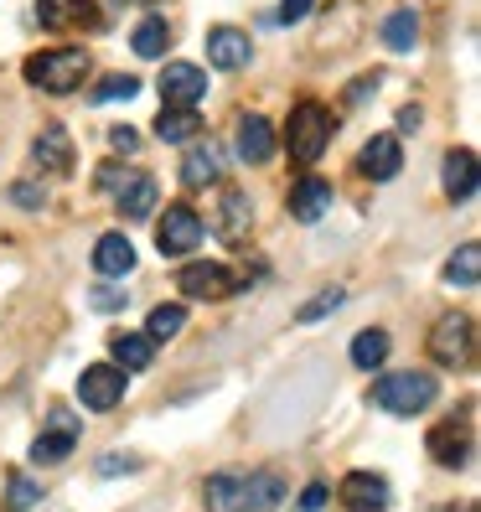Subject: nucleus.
<instances>
[{
  "label": "nucleus",
  "instance_id": "obj_15",
  "mask_svg": "<svg viewBox=\"0 0 481 512\" xmlns=\"http://www.w3.org/2000/svg\"><path fill=\"white\" fill-rule=\"evenodd\" d=\"M32 156H37L42 171L68 176V171H73V140H68V130H63V125H47V130L32 140Z\"/></svg>",
  "mask_w": 481,
  "mask_h": 512
},
{
  "label": "nucleus",
  "instance_id": "obj_35",
  "mask_svg": "<svg viewBox=\"0 0 481 512\" xmlns=\"http://www.w3.org/2000/svg\"><path fill=\"white\" fill-rule=\"evenodd\" d=\"M88 300H94V306H99V311H119V306H125V300H130V295H125V290H114V285H99V290H94V295H88Z\"/></svg>",
  "mask_w": 481,
  "mask_h": 512
},
{
  "label": "nucleus",
  "instance_id": "obj_33",
  "mask_svg": "<svg viewBox=\"0 0 481 512\" xmlns=\"http://www.w3.org/2000/svg\"><path fill=\"white\" fill-rule=\"evenodd\" d=\"M337 306H342V290H321L316 300H306V306H300L295 321H306V326H311V321H321L326 311H337Z\"/></svg>",
  "mask_w": 481,
  "mask_h": 512
},
{
  "label": "nucleus",
  "instance_id": "obj_17",
  "mask_svg": "<svg viewBox=\"0 0 481 512\" xmlns=\"http://www.w3.org/2000/svg\"><path fill=\"white\" fill-rule=\"evenodd\" d=\"M202 497H207V512H249V481L233 471H218V476H207Z\"/></svg>",
  "mask_w": 481,
  "mask_h": 512
},
{
  "label": "nucleus",
  "instance_id": "obj_6",
  "mask_svg": "<svg viewBox=\"0 0 481 512\" xmlns=\"http://www.w3.org/2000/svg\"><path fill=\"white\" fill-rule=\"evenodd\" d=\"M119 399H125V368H114V363L83 368V378H78V404H83V409L109 414Z\"/></svg>",
  "mask_w": 481,
  "mask_h": 512
},
{
  "label": "nucleus",
  "instance_id": "obj_36",
  "mask_svg": "<svg viewBox=\"0 0 481 512\" xmlns=\"http://www.w3.org/2000/svg\"><path fill=\"white\" fill-rule=\"evenodd\" d=\"M326 497H332V492H326V481H311V487L300 492V507H306V512H321V507H326Z\"/></svg>",
  "mask_w": 481,
  "mask_h": 512
},
{
  "label": "nucleus",
  "instance_id": "obj_18",
  "mask_svg": "<svg viewBox=\"0 0 481 512\" xmlns=\"http://www.w3.org/2000/svg\"><path fill=\"white\" fill-rule=\"evenodd\" d=\"M342 502H347L352 512H383V507H388V481L373 476V471H352V476L342 481Z\"/></svg>",
  "mask_w": 481,
  "mask_h": 512
},
{
  "label": "nucleus",
  "instance_id": "obj_14",
  "mask_svg": "<svg viewBox=\"0 0 481 512\" xmlns=\"http://www.w3.org/2000/svg\"><path fill=\"white\" fill-rule=\"evenodd\" d=\"M37 16H42V26H52V32H78V26L99 21L94 0H37Z\"/></svg>",
  "mask_w": 481,
  "mask_h": 512
},
{
  "label": "nucleus",
  "instance_id": "obj_20",
  "mask_svg": "<svg viewBox=\"0 0 481 512\" xmlns=\"http://www.w3.org/2000/svg\"><path fill=\"white\" fill-rule=\"evenodd\" d=\"M94 269H99V275H109V280L130 275V269H135V244H130L125 233H104L99 244H94Z\"/></svg>",
  "mask_w": 481,
  "mask_h": 512
},
{
  "label": "nucleus",
  "instance_id": "obj_9",
  "mask_svg": "<svg viewBox=\"0 0 481 512\" xmlns=\"http://www.w3.org/2000/svg\"><path fill=\"white\" fill-rule=\"evenodd\" d=\"M114 207H119V218H125V223L150 218V213H156V176H150V171H130V176H119Z\"/></svg>",
  "mask_w": 481,
  "mask_h": 512
},
{
  "label": "nucleus",
  "instance_id": "obj_2",
  "mask_svg": "<svg viewBox=\"0 0 481 512\" xmlns=\"http://www.w3.org/2000/svg\"><path fill=\"white\" fill-rule=\"evenodd\" d=\"M332 114H326L321 104H300L295 114H290V125H285V140H290V161L295 166H316L321 161V150H326V140H332Z\"/></svg>",
  "mask_w": 481,
  "mask_h": 512
},
{
  "label": "nucleus",
  "instance_id": "obj_8",
  "mask_svg": "<svg viewBox=\"0 0 481 512\" xmlns=\"http://www.w3.org/2000/svg\"><path fill=\"white\" fill-rule=\"evenodd\" d=\"M176 285H182V295H187V300H223V295H233V290H238L233 269H228V264H207V259L187 264L182 275H176Z\"/></svg>",
  "mask_w": 481,
  "mask_h": 512
},
{
  "label": "nucleus",
  "instance_id": "obj_37",
  "mask_svg": "<svg viewBox=\"0 0 481 512\" xmlns=\"http://www.w3.org/2000/svg\"><path fill=\"white\" fill-rule=\"evenodd\" d=\"M11 202H16V207H42V192H37L32 182H16V187H11Z\"/></svg>",
  "mask_w": 481,
  "mask_h": 512
},
{
  "label": "nucleus",
  "instance_id": "obj_27",
  "mask_svg": "<svg viewBox=\"0 0 481 512\" xmlns=\"http://www.w3.org/2000/svg\"><path fill=\"white\" fill-rule=\"evenodd\" d=\"M130 47H135V57H166V47H171V26H166L161 16H145L135 32H130Z\"/></svg>",
  "mask_w": 481,
  "mask_h": 512
},
{
  "label": "nucleus",
  "instance_id": "obj_11",
  "mask_svg": "<svg viewBox=\"0 0 481 512\" xmlns=\"http://www.w3.org/2000/svg\"><path fill=\"white\" fill-rule=\"evenodd\" d=\"M249 57H254V42L249 32H233V26H213L207 32V63L233 73V68H249Z\"/></svg>",
  "mask_w": 481,
  "mask_h": 512
},
{
  "label": "nucleus",
  "instance_id": "obj_22",
  "mask_svg": "<svg viewBox=\"0 0 481 512\" xmlns=\"http://www.w3.org/2000/svg\"><path fill=\"white\" fill-rule=\"evenodd\" d=\"M414 42H419V16H414V6H394L383 16V47L388 52H414Z\"/></svg>",
  "mask_w": 481,
  "mask_h": 512
},
{
  "label": "nucleus",
  "instance_id": "obj_5",
  "mask_svg": "<svg viewBox=\"0 0 481 512\" xmlns=\"http://www.w3.org/2000/svg\"><path fill=\"white\" fill-rule=\"evenodd\" d=\"M78 414L73 409H52V419H47V430L32 440V461L37 466H57V461H68L73 456V445H78Z\"/></svg>",
  "mask_w": 481,
  "mask_h": 512
},
{
  "label": "nucleus",
  "instance_id": "obj_4",
  "mask_svg": "<svg viewBox=\"0 0 481 512\" xmlns=\"http://www.w3.org/2000/svg\"><path fill=\"white\" fill-rule=\"evenodd\" d=\"M430 357L440 368H476V321L471 316H440L430 331Z\"/></svg>",
  "mask_w": 481,
  "mask_h": 512
},
{
  "label": "nucleus",
  "instance_id": "obj_26",
  "mask_svg": "<svg viewBox=\"0 0 481 512\" xmlns=\"http://www.w3.org/2000/svg\"><path fill=\"white\" fill-rule=\"evenodd\" d=\"M156 135L166 140V145H182V140H197L202 135V114H192V109H166V114H156Z\"/></svg>",
  "mask_w": 481,
  "mask_h": 512
},
{
  "label": "nucleus",
  "instance_id": "obj_7",
  "mask_svg": "<svg viewBox=\"0 0 481 512\" xmlns=\"http://www.w3.org/2000/svg\"><path fill=\"white\" fill-rule=\"evenodd\" d=\"M202 244V218L192 213V207H166V218H161V228H156V249L166 254V259H182V254H192Z\"/></svg>",
  "mask_w": 481,
  "mask_h": 512
},
{
  "label": "nucleus",
  "instance_id": "obj_10",
  "mask_svg": "<svg viewBox=\"0 0 481 512\" xmlns=\"http://www.w3.org/2000/svg\"><path fill=\"white\" fill-rule=\"evenodd\" d=\"M285 207H290L295 223L326 218V213H332V182H321V176H300V182L290 187V197H285Z\"/></svg>",
  "mask_w": 481,
  "mask_h": 512
},
{
  "label": "nucleus",
  "instance_id": "obj_40",
  "mask_svg": "<svg viewBox=\"0 0 481 512\" xmlns=\"http://www.w3.org/2000/svg\"><path fill=\"white\" fill-rule=\"evenodd\" d=\"M419 125H425V114H419L414 104H404V109H399V130L409 135V130H419Z\"/></svg>",
  "mask_w": 481,
  "mask_h": 512
},
{
  "label": "nucleus",
  "instance_id": "obj_24",
  "mask_svg": "<svg viewBox=\"0 0 481 512\" xmlns=\"http://www.w3.org/2000/svg\"><path fill=\"white\" fill-rule=\"evenodd\" d=\"M114 357L125 363V373H145L150 363H156V342H150L145 331H119V337H114Z\"/></svg>",
  "mask_w": 481,
  "mask_h": 512
},
{
  "label": "nucleus",
  "instance_id": "obj_21",
  "mask_svg": "<svg viewBox=\"0 0 481 512\" xmlns=\"http://www.w3.org/2000/svg\"><path fill=\"white\" fill-rule=\"evenodd\" d=\"M445 192L456 202H471L476 197V150H450L445 156Z\"/></svg>",
  "mask_w": 481,
  "mask_h": 512
},
{
  "label": "nucleus",
  "instance_id": "obj_29",
  "mask_svg": "<svg viewBox=\"0 0 481 512\" xmlns=\"http://www.w3.org/2000/svg\"><path fill=\"white\" fill-rule=\"evenodd\" d=\"M383 357H388V331L368 326V331H357V337H352V363L357 368H378Z\"/></svg>",
  "mask_w": 481,
  "mask_h": 512
},
{
  "label": "nucleus",
  "instance_id": "obj_1",
  "mask_svg": "<svg viewBox=\"0 0 481 512\" xmlns=\"http://www.w3.org/2000/svg\"><path fill=\"white\" fill-rule=\"evenodd\" d=\"M88 78V52L83 47H52L26 57V83L47 88V94H73V88Z\"/></svg>",
  "mask_w": 481,
  "mask_h": 512
},
{
  "label": "nucleus",
  "instance_id": "obj_30",
  "mask_svg": "<svg viewBox=\"0 0 481 512\" xmlns=\"http://www.w3.org/2000/svg\"><path fill=\"white\" fill-rule=\"evenodd\" d=\"M182 326H187V306H176V300H171V306H156V311H150L145 337H150V342H171Z\"/></svg>",
  "mask_w": 481,
  "mask_h": 512
},
{
  "label": "nucleus",
  "instance_id": "obj_38",
  "mask_svg": "<svg viewBox=\"0 0 481 512\" xmlns=\"http://www.w3.org/2000/svg\"><path fill=\"white\" fill-rule=\"evenodd\" d=\"M109 145H114V150H135V145H140V135H135L130 125H114V130H109Z\"/></svg>",
  "mask_w": 481,
  "mask_h": 512
},
{
  "label": "nucleus",
  "instance_id": "obj_16",
  "mask_svg": "<svg viewBox=\"0 0 481 512\" xmlns=\"http://www.w3.org/2000/svg\"><path fill=\"white\" fill-rule=\"evenodd\" d=\"M357 166H363V176H373V182H394L404 156H399V140L394 135H373L363 145V156H357Z\"/></svg>",
  "mask_w": 481,
  "mask_h": 512
},
{
  "label": "nucleus",
  "instance_id": "obj_19",
  "mask_svg": "<svg viewBox=\"0 0 481 512\" xmlns=\"http://www.w3.org/2000/svg\"><path fill=\"white\" fill-rule=\"evenodd\" d=\"M238 156L254 161V166L275 156V125H269L264 114H244V119H238Z\"/></svg>",
  "mask_w": 481,
  "mask_h": 512
},
{
  "label": "nucleus",
  "instance_id": "obj_31",
  "mask_svg": "<svg viewBox=\"0 0 481 512\" xmlns=\"http://www.w3.org/2000/svg\"><path fill=\"white\" fill-rule=\"evenodd\" d=\"M244 481H249V512H269V507L285 497V487H280L275 471H254V476H244Z\"/></svg>",
  "mask_w": 481,
  "mask_h": 512
},
{
  "label": "nucleus",
  "instance_id": "obj_34",
  "mask_svg": "<svg viewBox=\"0 0 481 512\" xmlns=\"http://www.w3.org/2000/svg\"><path fill=\"white\" fill-rule=\"evenodd\" d=\"M135 94H140V83L130 73H114V78L99 83V99H135Z\"/></svg>",
  "mask_w": 481,
  "mask_h": 512
},
{
  "label": "nucleus",
  "instance_id": "obj_39",
  "mask_svg": "<svg viewBox=\"0 0 481 512\" xmlns=\"http://www.w3.org/2000/svg\"><path fill=\"white\" fill-rule=\"evenodd\" d=\"M306 11H311V0H280V21H285V26H290V21H300Z\"/></svg>",
  "mask_w": 481,
  "mask_h": 512
},
{
  "label": "nucleus",
  "instance_id": "obj_23",
  "mask_svg": "<svg viewBox=\"0 0 481 512\" xmlns=\"http://www.w3.org/2000/svg\"><path fill=\"white\" fill-rule=\"evenodd\" d=\"M430 456H435L440 466H466V461H471V435L456 430V425L430 430Z\"/></svg>",
  "mask_w": 481,
  "mask_h": 512
},
{
  "label": "nucleus",
  "instance_id": "obj_32",
  "mask_svg": "<svg viewBox=\"0 0 481 512\" xmlns=\"http://www.w3.org/2000/svg\"><path fill=\"white\" fill-rule=\"evenodd\" d=\"M42 502V487L32 476H11L6 481V512H26V507H37Z\"/></svg>",
  "mask_w": 481,
  "mask_h": 512
},
{
  "label": "nucleus",
  "instance_id": "obj_3",
  "mask_svg": "<svg viewBox=\"0 0 481 512\" xmlns=\"http://www.w3.org/2000/svg\"><path fill=\"white\" fill-rule=\"evenodd\" d=\"M373 404L388 414H425L435 404V378L430 373H388L373 388Z\"/></svg>",
  "mask_w": 481,
  "mask_h": 512
},
{
  "label": "nucleus",
  "instance_id": "obj_13",
  "mask_svg": "<svg viewBox=\"0 0 481 512\" xmlns=\"http://www.w3.org/2000/svg\"><path fill=\"white\" fill-rule=\"evenodd\" d=\"M161 94H166V104L192 109V104L207 94V73H202L197 63H166V73H161Z\"/></svg>",
  "mask_w": 481,
  "mask_h": 512
},
{
  "label": "nucleus",
  "instance_id": "obj_12",
  "mask_svg": "<svg viewBox=\"0 0 481 512\" xmlns=\"http://www.w3.org/2000/svg\"><path fill=\"white\" fill-rule=\"evenodd\" d=\"M249 223H254V213H249V197L238 192V187H223V197H218V238H223L228 249L249 244Z\"/></svg>",
  "mask_w": 481,
  "mask_h": 512
},
{
  "label": "nucleus",
  "instance_id": "obj_28",
  "mask_svg": "<svg viewBox=\"0 0 481 512\" xmlns=\"http://www.w3.org/2000/svg\"><path fill=\"white\" fill-rule=\"evenodd\" d=\"M476 280H481V244H461L456 254H450V264H445V285L471 290Z\"/></svg>",
  "mask_w": 481,
  "mask_h": 512
},
{
  "label": "nucleus",
  "instance_id": "obj_41",
  "mask_svg": "<svg viewBox=\"0 0 481 512\" xmlns=\"http://www.w3.org/2000/svg\"><path fill=\"white\" fill-rule=\"evenodd\" d=\"M114 6H150V0H114Z\"/></svg>",
  "mask_w": 481,
  "mask_h": 512
},
{
  "label": "nucleus",
  "instance_id": "obj_25",
  "mask_svg": "<svg viewBox=\"0 0 481 512\" xmlns=\"http://www.w3.org/2000/svg\"><path fill=\"white\" fill-rule=\"evenodd\" d=\"M218 171H223L218 145H197L192 156L182 161V182H187L192 192H202V187H213V182H218Z\"/></svg>",
  "mask_w": 481,
  "mask_h": 512
}]
</instances>
